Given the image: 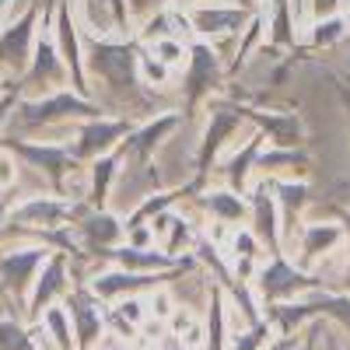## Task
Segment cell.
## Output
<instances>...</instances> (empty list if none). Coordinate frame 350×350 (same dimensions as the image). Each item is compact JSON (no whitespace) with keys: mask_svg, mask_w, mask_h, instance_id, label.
I'll return each instance as SVG.
<instances>
[{"mask_svg":"<svg viewBox=\"0 0 350 350\" xmlns=\"http://www.w3.org/2000/svg\"><path fill=\"white\" fill-rule=\"evenodd\" d=\"M245 200H249L245 228L262 242L267 256L284 252V214H280V203H277V193H273L270 179H256L245 189Z\"/></svg>","mask_w":350,"mask_h":350,"instance_id":"obj_7","label":"cell"},{"mask_svg":"<svg viewBox=\"0 0 350 350\" xmlns=\"http://www.w3.org/2000/svg\"><path fill=\"white\" fill-rule=\"evenodd\" d=\"M18 172H21L18 154H14L11 148H4V144H0V196L11 193V189L18 186Z\"/></svg>","mask_w":350,"mask_h":350,"instance_id":"obj_15","label":"cell"},{"mask_svg":"<svg viewBox=\"0 0 350 350\" xmlns=\"http://www.w3.org/2000/svg\"><path fill=\"white\" fill-rule=\"evenodd\" d=\"M343 18L350 21V0H343Z\"/></svg>","mask_w":350,"mask_h":350,"instance_id":"obj_22","label":"cell"},{"mask_svg":"<svg viewBox=\"0 0 350 350\" xmlns=\"http://www.w3.org/2000/svg\"><path fill=\"white\" fill-rule=\"evenodd\" d=\"M207 340H203V350H228L231 340V326H228V295H224V284L211 287V298H207V326H203Z\"/></svg>","mask_w":350,"mask_h":350,"instance_id":"obj_10","label":"cell"},{"mask_svg":"<svg viewBox=\"0 0 350 350\" xmlns=\"http://www.w3.org/2000/svg\"><path fill=\"white\" fill-rule=\"evenodd\" d=\"M319 287H326V280L319 273H312V270H301L287 252L267 256L262 267L256 270V277H252V291H256L259 308L298 301V298L312 295V291H319Z\"/></svg>","mask_w":350,"mask_h":350,"instance_id":"obj_1","label":"cell"},{"mask_svg":"<svg viewBox=\"0 0 350 350\" xmlns=\"http://www.w3.org/2000/svg\"><path fill=\"white\" fill-rule=\"evenodd\" d=\"M298 350H323V323H319V319L301 329V347Z\"/></svg>","mask_w":350,"mask_h":350,"instance_id":"obj_18","label":"cell"},{"mask_svg":"<svg viewBox=\"0 0 350 350\" xmlns=\"http://www.w3.org/2000/svg\"><path fill=\"white\" fill-rule=\"evenodd\" d=\"M4 81H8V77H4V74H0V98H4V95H8V92H4Z\"/></svg>","mask_w":350,"mask_h":350,"instance_id":"obj_23","label":"cell"},{"mask_svg":"<svg viewBox=\"0 0 350 350\" xmlns=\"http://www.w3.org/2000/svg\"><path fill=\"white\" fill-rule=\"evenodd\" d=\"M301 347V333H280L273 343H267L262 350H298Z\"/></svg>","mask_w":350,"mask_h":350,"instance_id":"obj_20","label":"cell"},{"mask_svg":"<svg viewBox=\"0 0 350 350\" xmlns=\"http://www.w3.org/2000/svg\"><path fill=\"white\" fill-rule=\"evenodd\" d=\"M308 14H312V21L343 14V0H308Z\"/></svg>","mask_w":350,"mask_h":350,"instance_id":"obj_17","label":"cell"},{"mask_svg":"<svg viewBox=\"0 0 350 350\" xmlns=\"http://www.w3.org/2000/svg\"><path fill=\"white\" fill-rule=\"evenodd\" d=\"M148 305H144V295H130V298H123V301H116V315H123L130 326H140L144 319H148V312H144Z\"/></svg>","mask_w":350,"mask_h":350,"instance_id":"obj_16","label":"cell"},{"mask_svg":"<svg viewBox=\"0 0 350 350\" xmlns=\"http://www.w3.org/2000/svg\"><path fill=\"white\" fill-rule=\"evenodd\" d=\"M323 350H343V343H340V336H333V333H326V326H323Z\"/></svg>","mask_w":350,"mask_h":350,"instance_id":"obj_21","label":"cell"},{"mask_svg":"<svg viewBox=\"0 0 350 350\" xmlns=\"http://www.w3.org/2000/svg\"><path fill=\"white\" fill-rule=\"evenodd\" d=\"M350 39V21L343 14H333V18H319V21H308V28L301 32V42L312 46L315 53H333L336 46H343Z\"/></svg>","mask_w":350,"mask_h":350,"instance_id":"obj_11","label":"cell"},{"mask_svg":"<svg viewBox=\"0 0 350 350\" xmlns=\"http://www.w3.org/2000/svg\"><path fill=\"white\" fill-rule=\"evenodd\" d=\"M0 350H39L32 326H25L21 319L0 315Z\"/></svg>","mask_w":350,"mask_h":350,"instance_id":"obj_13","label":"cell"},{"mask_svg":"<svg viewBox=\"0 0 350 350\" xmlns=\"http://www.w3.org/2000/svg\"><path fill=\"white\" fill-rule=\"evenodd\" d=\"M53 249L39 242H11L0 245V291L11 295L14 301H28V291L36 284V273L42 270V262L49 259Z\"/></svg>","mask_w":350,"mask_h":350,"instance_id":"obj_5","label":"cell"},{"mask_svg":"<svg viewBox=\"0 0 350 350\" xmlns=\"http://www.w3.org/2000/svg\"><path fill=\"white\" fill-rule=\"evenodd\" d=\"M224 4H235V0H168V8L175 11H200V8H224Z\"/></svg>","mask_w":350,"mask_h":350,"instance_id":"obj_19","label":"cell"},{"mask_svg":"<svg viewBox=\"0 0 350 350\" xmlns=\"http://www.w3.org/2000/svg\"><path fill=\"white\" fill-rule=\"evenodd\" d=\"M140 46H144V42H140ZM189 46H193V42H186V39H154V42H148V49L158 56L165 67H172L175 74L186 67V60H189Z\"/></svg>","mask_w":350,"mask_h":350,"instance_id":"obj_14","label":"cell"},{"mask_svg":"<svg viewBox=\"0 0 350 350\" xmlns=\"http://www.w3.org/2000/svg\"><path fill=\"white\" fill-rule=\"evenodd\" d=\"M70 277H74L70 259L64 252H49V259L42 262V270L36 273V284H32L28 301H25V319H28V323H39L49 305H60L67 298V291L74 287Z\"/></svg>","mask_w":350,"mask_h":350,"instance_id":"obj_9","label":"cell"},{"mask_svg":"<svg viewBox=\"0 0 350 350\" xmlns=\"http://www.w3.org/2000/svg\"><path fill=\"white\" fill-rule=\"evenodd\" d=\"M64 88H70V70L64 64L53 32L46 28V32H39L32 60H28V67L18 77V88L11 95L14 98H42V95H53V92H64Z\"/></svg>","mask_w":350,"mask_h":350,"instance_id":"obj_2","label":"cell"},{"mask_svg":"<svg viewBox=\"0 0 350 350\" xmlns=\"http://www.w3.org/2000/svg\"><path fill=\"white\" fill-rule=\"evenodd\" d=\"M347 249V224L340 217H326V214H315L308 217L298 231L295 239L284 245L287 256H295V262L301 270H319V262H326L329 256L343 252Z\"/></svg>","mask_w":350,"mask_h":350,"instance_id":"obj_3","label":"cell"},{"mask_svg":"<svg viewBox=\"0 0 350 350\" xmlns=\"http://www.w3.org/2000/svg\"><path fill=\"white\" fill-rule=\"evenodd\" d=\"M70 8L88 39H133L137 36L130 0H70Z\"/></svg>","mask_w":350,"mask_h":350,"instance_id":"obj_4","label":"cell"},{"mask_svg":"<svg viewBox=\"0 0 350 350\" xmlns=\"http://www.w3.org/2000/svg\"><path fill=\"white\" fill-rule=\"evenodd\" d=\"M277 336H280V333H277V326H273V319H270V315H262L259 323L242 326L239 333H231L228 350H262L267 343H273Z\"/></svg>","mask_w":350,"mask_h":350,"instance_id":"obj_12","label":"cell"},{"mask_svg":"<svg viewBox=\"0 0 350 350\" xmlns=\"http://www.w3.org/2000/svg\"><path fill=\"white\" fill-rule=\"evenodd\" d=\"M105 301L95 295L88 284H74L64 298V308L74 323V336H77V350H95L98 340L105 336V326H109V312L102 308Z\"/></svg>","mask_w":350,"mask_h":350,"instance_id":"obj_8","label":"cell"},{"mask_svg":"<svg viewBox=\"0 0 350 350\" xmlns=\"http://www.w3.org/2000/svg\"><path fill=\"white\" fill-rule=\"evenodd\" d=\"M130 130H133V120H123V116H95V120H84L74 126L67 148L77 161L92 165L95 158L120 151V144L126 140Z\"/></svg>","mask_w":350,"mask_h":350,"instance_id":"obj_6","label":"cell"}]
</instances>
